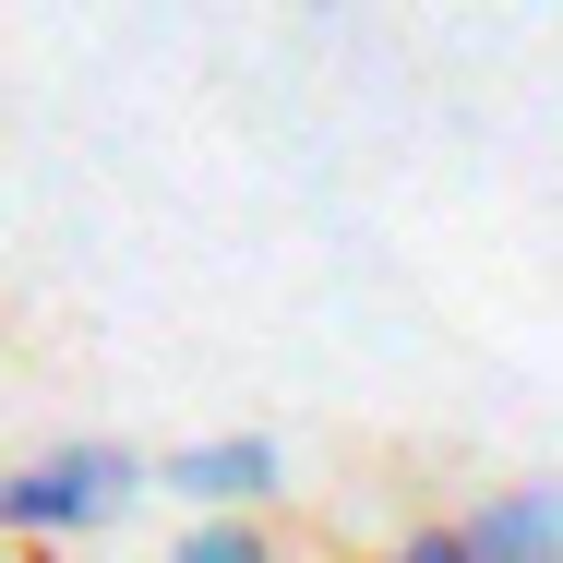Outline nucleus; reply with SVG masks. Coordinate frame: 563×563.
<instances>
[{
  "label": "nucleus",
  "instance_id": "f257e3e1",
  "mask_svg": "<svg viewBox=\"0 0 563 563\" xmlns=\"http://www.w3.org/2000/svg\"><path fill=\"white\" fill-rule=\"evenodd\" d=\"M144 455L109 444V432H85V444H48L24 455V467H0V552H36V540H97L120 528L132 504H144Z\"/></svg>",
  "mask_w": 563,
  "mask_h": 563
},
{
  "label": "nucleus",
  "instance_id": "f03ea898",
  "mask_svg": "<svg viewBox=\"0 0 563 563\" xmlns=\"http://www.w3.org/2000/svg\"><path fill=\"white\" fill-rule=\"evenodd\" d=\"M156 479H168L180 504H205V516H264V504L288 492V444H276V432H192Z\"/></svg>",
  "mask_w": 563,
  "mask_h": 563
},
{
  "label": "nucleus",
  "instance_id": "7ed1b4c3",
  "mask_svg": "<svg viewBox=\"0 0 563 563\" xmlns=\"http://www.w3.org/2000/svg\"><path fill=\"white\" fill-rule=\"evenodd\" d=\"M455 528H467L479 563H563V479H504V492H479Z\"/></svg>",
  "mask_w": 563,
  "mask_h": 563
},
{
  "label": "nucleus",
  "instance_id": "20e7f679",
  "mask_svg": "<svg viewBox=\"0 0 563 563\" xmlns=\"http://www.w3.org/2000/svg\"><path fill=\"white\" fill-rule=\"evenodd\" d=\"M168 563H288V552H276L264 516H192V528L168 540Z\"/></svg>",
  "mask_w": 563,
  "mask_h": 563
},
{
  "label": "nucleus",
  "instance_id": "39448f33",
  "mask_svg": "<svg viewBox=\"0 0 563 563\" xmlns=\"http://www.w3.org/2000/svg\"><path fill=\"white\" fill-rule=\"evenodd\" d=\"M384 563H479V552H467V528H455V516H432V528H408Z\"/></svg>",
  "mask_w": 563,
  "mask_h": 563
},
{
  "label": "nucleus",
  "instance_id": "423d86ee",
  "mask_svg": "<svg viewBox=\"0 0 563 563\" xmlns=\"http://www.w3.org/2000/svg\"><path fill=\"white\" fill-rule=\"evenodd\" d=\"M0 563H36V552H0Z\"/></svg>",
  "mask_w": 563,
  "mask_h": 563
}]
</instances>
